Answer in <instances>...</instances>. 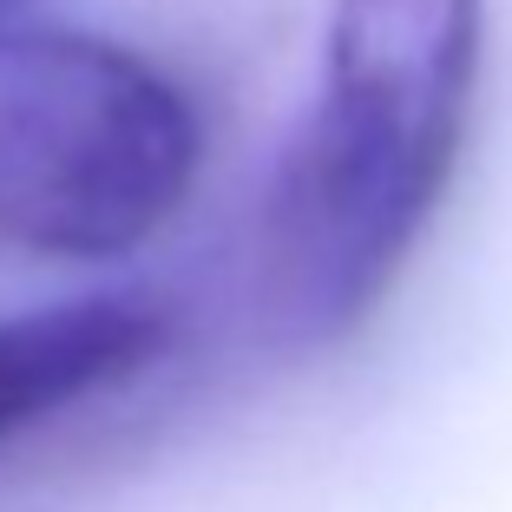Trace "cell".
<instances>
[{"mask_svg": "<svg viewBox=\"0 0 512 512\" xmlns=\"http://www.w3.org/2000/svg\"><path fill=\"white\" fill-rule=\"evenodd\" d=\"M486 0H329L316 99L256 224L276 348H335L388 302L473 125Z\"/></svg>", "mask_w": 512, "mask_h": 512, "instance_id": "6da1fadb", "label": "cell"}, {"mask_svg": "<svg viewBox=\"0 0 512 512\" xmlns=\"http://www.w3.org/2000/svg\"><path fill=\"white\" fill-rule=\"evenodd\" d=\"M197 112L151 60L86 33L0 20V243L125 256L178 217Z\"/></svg>", "mask_w": 512, "mask_h": 512, "instance_id": "7a4b0ae2", "label": "cell"}, {"mask_svg": "<svg viewBox=\"0 0 512 512\" xmlns=\"http://www.w3.org/2000/svg\"><path fill=\"white\" fill-rule=\"evenodd\" d=\"M171 348V309L151 296H79L0 322V440L145 375Z\"/></svg>", "mask_w": 512, "mask_h": 512, "instance_id": "3957f363", "label": "cell"}, {"mask_svg": "<svg viewBox=\"0 0 512 512\" xmlns=\"http://www.w3.org/2000/svg\"><path fill=\"white\" fill-rule=\"evenodd\" d=\"M27 7H40V0H0V20H20Z\"/></svg>", "mask_w": 512, "mask_h": 512, "instance_id": "277c9868", "label": "cell"}]
</instances>
